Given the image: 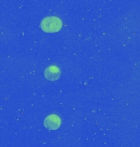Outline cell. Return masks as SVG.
<instances>
[{
  "mask_svg": "<svg viewBox=\"0 0 140 147\" xmlns=\"http://www.w3.org/2000/svg\"><path fill=\"white\" fill-rule=\"evenodd\" d=\"M62 121L57 115H50L44 119V127L49 130H56L61 126Z\"/></svg>",
  "mask_w": 140,
  "mask_h": 147,
  "instance_id": "obj_2",
  "label": "cell"
},
{
  "mask_svg": "<svg viewBox=\"0 0 140 147\" xmlns=\"http://www.w3.org/2000/svg\"><path fill=\"white\" fill-rule=\"evenodd\" d=\"M44 76L50 81H55L61 76V69L56 65H50L45 69Z\"/></svg>",
  "mask_w": 140,
  "mask_h": 147,
  "instance_id": "obj_3",
  "label": "cell"
},
{
  "mask_svg": "<svg viewBox=\"0 0 140 147\" xmlns=\"http://www.w3.org/2000/svg\"><path fill=\"white\" fill-rule=\"evenodd\" d=\"M40 26L44 32L54 33L62 29V22L57 16H48L42 20Z\"/></svg>",
  "mask_w": 140,
  "mask_h": 147,
  "instance_id": "obj_1",
  "label": "cell"
}]
</instances>
